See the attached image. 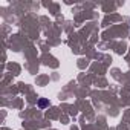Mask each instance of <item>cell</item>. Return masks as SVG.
I'll return each mask as SVG.
<instances>
[{"mask_svg": "<svg viewBox=\"0 0 130 130\" xmlns=\"http://www.w3.org/2000/svg\"><path fill=\"white\" fill-rule=\"evenodd\" d=\"M46 106H49V101H47V100H44V98H41V100L38 101V107H41V109H44Z\"/></svg>", "mask_w": 130, "mask_h": 130, "instance_id": "6da1fadb", "label": "cell"}]
</instances>
